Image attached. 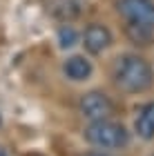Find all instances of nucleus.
<instances>
[{
    "instance_id": "1",
    "label": "nucleus",
    "mask_w": 154,
    "mask_h": 156,
    "mask_svg": "<svg viewBox=\"0 0 154 156\" xmlns=\"http://www.w3.org/2000/svg\"><path fill=\"white\" fill-rule=\"evenodd\" d=\"M109 76H112V83L125 94H143L145 89H150L154 72L143 56L121 54L112 62Z\"/></svg>"
},
{
    "instance_id": "2",
    "label": "nucleus",
    "mask_w": 154,
    "mask_h": 156,
    "mask_svg": "<svg viewBox=\"0 0 154 156\" xmlns=\"http://www.w3.org/2000/svg\"><path fill=\"white\" fill-rule=\"evenodd\" d=\"M85 140L96 150H103V152H114V150H123V147L130 145V132L127 127L118 120H112V118H105V120H92L85 132H83Z\"/></svg>"
},
{
    "instance_id": "3",
    "label": "nucleus",
    "mask_w": 154,
    "mask_h": 156,
    "mask_svg": "<svg viewBox=\"0 0 154 156\" xmlns=\"http://www.w3.org/2000/svg\"><path fill=\"white\" fill-rule=\"evenodd\" d=\"M78 112L89 123L92 120H105V118H112V114H114V101L107 94L94 89V91H87V94L81 96Z\"/></svg>"
},
{
    "instance_id": "4",
    "label": "nucleus",
    "mask_w": 154,
    "mask_h": 156,
    "mask_svg": "<svg viewBox=\"0 0 154 156\" xmlns=\"http://www.w3.org/2000/svg\"><path fill=\"white\" fill-rule=\"evenodd\" d=\"M116 9L125 23H136L154 29V0H116Z\"/></svg>"
},
{
    "instance_id": "5",
    "label": "nucleus",
    "mask_w": 154,
    "mask_h": 156,
    "mask_svg": "<svg viewBox=\"0 0 154 156\" xmlns=\"http://www.w3.org/2000/svg\"><path fill=\"white\" fill-rule=\"evenodd\" d=\"M81 40H83V47H85L87 54L98 56V54H103L105 49L112 45L114 36H112V31H109L105 25H101V23H92V25H87L85 31L81 34Z\"/></svg>"
},
{
    "instance_id": "6",
    "label": "nucleus",
    "mask_w": 154,
    "mask_h": 156,
    "mask_svg": "<svg viewBox=\"0 0 154 156\" xmlns=\"http://www.w3.org/2000/svg\"><path fill=\"white\" fill-rule=\"evenodd\" d=\"M92 72H94V65L85 58V56H81V54L69 56V58L65 60V65H63V74H65V78H69V80H74V83L87 80V78L92 76Z\"/></svg>"
},
{
    "instance_id": "7",
    "label": "nucleus",
    "mask_w": 154,
    "mask_h": 156,
    "mask_svg": "<svg viewBox=\"0 0 154 156\" xmlns=\"http://www.w3.org/2000/svg\"><path fill=\"white\" fill-rule=\"evenodd\" d=\"M134 132H136V136L143 138V140L154 138V101L138 107L136 116H134Z\"/></svg>"
},
{
    "instance_id": "8",
    "label": "nucleus",
    "mask_w": 154,
    "mask_h": 156,
    "mask_svg": "<svg viewBox=\"0 0 154 156\" xmlns=\"http://www.w3.org/2000/svg\"><path fill=\"white\" fill-rule=\"evenodd\" d=\"M125 34L127 40L134 42L136 47H148L154 42V29L145 25H136V23H125Z\"/></svg>"
},
{
    "instance_id": "9",
    "label": "nucleus",
    "mask_w": 154,
    "mask_h": 156,
    "mask_svg": "<svg viewBox=\"0 0 154 156\" xmlns=\"http://www.w3.org/2000/svg\"><path fill=\"white\" fill-rule=\"evenodd\" d=\"M76 40H78V31L74 29V27H60L58 29V45L63 49H69L72 45H76Z\"/></svg>"
},
{
    "instance_id": "10",
    "label": "nucleus",
    "mask_w": 154,
    "mask_h": 156,
    "mask_svg": "<svg viewBox=\"0 0 154 156\" xmlns=\"http://www.w3.org/2000/svg\"><path fill=\"white\" fill-rule=\"evenodd\" d=\"M81 156H112V154L103 152V150H89V152H83Z\"/></svg>"
},
{
    "instance_id": "11",
    "label": "nucleus",
    "mask_w": 154,
    "mask_h": 156,
    "mask_svg": "<svg viewBox=\"0 0 154 156\" xmlns=\"http://www.w3.org/2000/svg\"><path fill=\"white\" fill-rule=\"evenodd\" d=\"M0 156H9V154H7V150H5V147H0Z\"/></svg>"
},
{
    "instance_id": "12",
    "label": "nucleus",
    "mask_w": 154,
    "mask_h": 156,
    "mask_svg": "<svg viewBox=\"0 0 154 156\" xmlns=\"http://www.w3.org/2000/svg\"><path fill=\"white\" fill-rule=\"evenodd\" d=\"M27 156H43V154H27Z\"/></svg>"
},
{
    "instance_id": "13",
    "label": "nucleus",
    "mask_w": 154,
    "mask_h": 156,
    "mask_svg": "<svg viewBox=\"0 0 154 156\" xmlns=\"http://www.w3.org/2000/svg\"><path fill=\"white\" fill-rule=\"evenodd\" d=\"M152 156H154V154H152Z\"/></svg>"
}]
</instances>
